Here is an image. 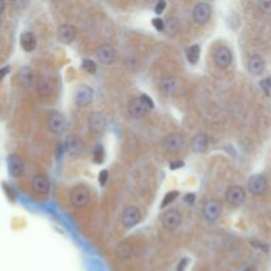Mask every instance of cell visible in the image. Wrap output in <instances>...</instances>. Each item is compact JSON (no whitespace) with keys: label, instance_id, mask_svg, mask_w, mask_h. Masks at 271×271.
<instances>
[{"label":"cell","instance_id":"ac0fdd59","mask_svg":"<svg viewBox=\"0 0 271 271\" xmlns=\"http://www.w3.org/2000/svg\"><path fill=\"white\" fill-rule=\"evenodd\" d=\"M129 113L133 118H143L147 113V107L141 103L140 98H131L129 102Z\"/></svg>","mask_w":271,"mask_h":271},{"label":"cell","instance_id":"7c38bea8","mask_svg":"<svg viewBox=\"0 0 271 271\" xmlns=\"http://www.w3.org/2000/svg\"><path fill=\"white\" fill-rule=\"evenodd\" d=\"M94 97V91L89 86H79L74 93V102L81 107H85L90 105Z\"/></svg>","mask_w":271,"mask_h":271},{"label":"cell","instance_id":"d6a6232c","mask_svg":"<svg viewBox=\"0 0 271 271\" xmlns=\"http://www.w3.org/2000/svg\"><path fill=\"white\" fill-rule=\"evenodd\" d=\"M152 25L153 28H156L157 31L163 32L164 31V21L161 19H159V17H156V19H152Z\"/></svg>","mask_w":271,"mask_h":271},{"label":"cell","instance_id":"8fae6325","mask_svg":"<svg viewBox=\"0 0 271 271\" xmlns=\"http://www.w3.org/2000/svg\"><path fill=\"white\" fill-rule=\"evenodd\" d=\"M7 167H8V172H9V175H11L12 177H19L23 175L24 161L19 155H16V153L8 155Z\"/></svg>","mask_w":271,"mask_h":271},{"label":"cell","instance_id":"484cf974","mask_svg":"<svg viewBox=\"0 0 271 271\" xmlns=\"http://www.w3.org/2000/svg\"><path fill=\"white\" fill-rule=\"evenodd\" d=\"M82 69L89 74H94L95 71H97V64L93 61V60H83L82 61Z\"/></svg>","mask_w":271,"mask_h":271},{"label":"cell","instance_id":"e0dca14e","mask_svg":"<svg viewBox=\"0 0 271 271\" xmlns=\"http://www.w3.org/2000/svg\"><path fill=\"white\" fill-rule=\"evenodd\" d=\"M64 147L70 155L77 156L83 151V141L78 136H69L64 143Z\"/></svg>","mask_w":271,"mask_h":271},{"label":"cell","instance_id":"f546056e","mask_svg":"<svg viewBox=\"0 0 271 271\" xmlns=\"http://www.w3.org/2000/svg\"><path fill=\"white\" fill-rule=\"evenodd\" d=\"M258 7L264 13H268V15H271V1H260L258 3Z\"/></svg>","mask_w":271,"mask_h":271},{"label":"cell","instance_id":"cb8c5ba5","mask_svg":"<svg viewBox=\"0 0 271 271\" xmlns=\"http://www.w3.org/2000/svg\"><path fill=\"white\" fill-rule=\"evenodd\" d=\"M20 79H21V82H23L25 86H31L32 81H33V75H32L31 69L24 68L23 70H21V74H20Z\"/></svg>","mask_w":271,"mask_h":271},{"label":"cell","instance_id":"44dd1931","mask_svg":"<svg viewBox=\"0 0 271 271\" xmlns=\"http://www.w3.org/2000/svg\"><path fill=\"white\" fill-rule=\"evenodd\" d=\"M177 89V81L175 78H171V77H168V78H163L159 82V90H160V93L163 95H165V97H168V95H171L172 93H175Z\"/></svg>","mask_w":271,"mask_h":271},{"label":"cell","instance_id":"3957f363","mask_svg":"<svg viewBox=\"0 0 271 271\" xmlns=\"http://www.w3.org/2000/svg\"><path fill=\"white\" fill-rule=\"evenodd\" d=\"M210 16H212V7L208 3H199L193 8L192 17L195 23L204 25L208 23Z\"/></svg>","mask_w":271,"mask_h":271},{"label":"cell","instance_id":"60d3db41","mask_svg":"<svg viewBox=\"0 0 271 271\" xmlns=\"http://www.w3.org/2000/svg\"><path fill=\"white\" fill-rule=\"evenodd\" d=\"M245 271H254V269L249 268V269H246V270H245Z\"/></svg>","mask_w":271,"mask_h":271},{"label":"cell","instance_id":"e575fe53","mask_svg":"<svg viewBox=\"0 0 271 271\" xmlns=\"http://www.w3.org/2000/svg\"><path fill=\"white\" fill-rule=\"evenodd\" d=\"M165 7H167V3H165L164 0H161V1L156 3V5H155V12H156L157 15H161L163 11L165 9Z\"/></svg>","mask_w":271,"mask_h":271},{"label":"cell","instance_id":"f1b7e54d","mask_svg":"<svg viewBox=\"0 0 271 271\" xmlns=\"http://www.w3.org/2000/svg\"><path fill=\"white\" fill-rule=\"evenodd\" d=\"M261 87H262V90H264L265 95L270 97L271 95V78L262 79V81H261Z\"/></svg>","mask_w":271,"mask_h":271},{"label":"cell","instance_id":"52a82bcc","mask_svg":"<svg viewBox=\"0 0 271 271\" xmlns=\"http://www.w3.org/2000/svg\"><path fill=\"white\" fill-rule=\"evenodd\" d=\"M248 188L253 195L262 196L268 191V180L262 175H253L248 181Z\"/></svg>","mask_w":271,"mask_h":271},{"label":"cell","instance_id":"5bb4252c","mask_svg":"<svg viewBox=\"0 0 271 271\" xmlns=\"http://www.w3.org/2000/svg\"><path fill=\"white\" fill-rule=\"evenodd\" d=\"M75 36H77V29L74 25H70V24H63L57 29V39L60 43L71 44L74 41Z\"/></svg>","mask_w":271,"mask_h":271},{"label":"cell","instance_id":"83f0119b","mask_svg":"<svg viewBox=\"0 0 271 271\" xmlns=\"http://www.w3.org/2000/svg\"><path fill=\"white\" fill-rule=\"evenodd\" d=\"M177 28H179V23H177V20L175 19H169L168 21H167V24H165L164 21V31H167L171 35V33H175V32H177ZM165 32V33H167Z\"/></svg>","mask_w":271,"mask_h":271},{"label":"cell","instance_id":"9a60e30c","mask_svg":"<svg viewBox=\"0 0 271 271\" xmlns=\"http://www.w3.org/2000/svg\"><path fill=\"white\" fill-rule=\"evenodd\" d=\"M32 189L35 191L36 193H40V195H47L51 189V184H49V180L45 175H35L32 177Z\"/></svg>","mask_w":271,"mask_h":271},{"label":"cell","instance_id":"b9f144b4","mask_svg":"<svg viewBox=\"0 0 271 271\" xmlns=\"http://www.w3.org/2000/svg\"><path fill=\"white\" fill-rule=\"evenodd\" d=\"M0 27H1V20H0Z\"/></svg>","mask_w":271,"mask_h":271},{"label":"cell","instance_id":"7402d4cb","mask_svg":"<svg viewBox=\"0 0 271 271\" xmlns=\"http://www.w3.org/2000/svg\"><path fill=\"white\" fill-rule=\"evenodd\" d=\"M206 147H208V136L205 134H197L191 141V148H192L193 152H204Z\"/></svg>","mask_w":271,"mask_h":271},{"label":"cell","instance_id":"6da1fadb","mask_svg":"<svg viewBox=\"0 0 271 271\" xmlns=\"http://www.w3.org/2000/svg\"><path fill=\"white\" fill-rule=\"evenodd\" d=\"M71 204L74 205L75 208H85L89 205L90 203V192H89V189L86 187H82V185H79V187H75L73 191H71Z\"/></svg>","mask_w":271,"mask_h":271},{"label":"cell","instance_id":"1f68e13d","mask_svg":"<svg viewBox=\"0 0 271 271\" xmlns=\"http://www.w3.org/2000/svg\"><path fill=\"white\" fill-rule=\"evenodd\" d=\"M139 98H140L141 103H143V105H144V106L147 107V110H148V109H153V102H152V99L149 98L148 95L141 94L140 97H139Z\"/></svg>","mask_w":271,"mask_h":271},{"label":"cell","instance_id":"d4e9b609","mask_svg":"<svg viewBox=\"0 0 271 271\" xmlns=\"http://www.w3.org/2000/svg\"><path fill=\"white\" fill-rule=\"evenodd\" d=\"M93 160L97 164H101L105 160V151H103V147L101 144H98L93 151Z\"/></svg>","mask_w":271,"mask_h":271},{"label":"cell","instance_id":"2e32d148","mask_svg":"<svg viewBox=\"0 0 271 271\" xmlns=\"http://www.w3.org/2000/svg\"><path fill=\"white\" fill-rule=\"evenodd\" d=\"M106 119L101 113H94V114L90 115L89 118V127H90L91 131H94L97 134H101L103 131L106 130Z\"/></svg>","mask_w":271,"mask_h":271},{"label":"cell","instance_id":"ffe728a7","mask_svg":"<svg viewBox=\"0 0 271 271\" xmlns=\"http://www.w3.org/2000/svg\"><path fill=\"white\" fill-rule=\"evenodd\" d=\"M20 44H21V48L24 51L32 52L35 51L36 47H37V40L32 32H24L23 35L20 36Z\"/></svg>","mask_w":271,"mask_h":271},{"label":"cell","instance_id":"7a4b0ae2","mask_svg":"<svg viewBox=\"0 0 271 271\" xmlns=\"http://www.w3.org/2000/svg\"><path fill=\"white\" fill-rule=\"evenodd\" d=\"M141 220V212L140 209L135 206V205H130L125 209V212L122 214V224L125 228H134L135 225H137Z\"/></svg>","mask_w":271,"mask_h":271},{"label":"cell","instance_id":"74e56055","mask_svg":"<svg viewBox=\"0 0 271 271\" xmlns=\"http://www.w3.org/2000/svg\"><path fill=\"white\" fill-rule=\"evenodd\" d=\"M195 200H196V197H195V195H193V193H188V195H185V197H184L185 204L192 205L193 203H195Z\"/></svg>","mask_w":271,"mask_h":271},{"label":"cell","instance_id":"f35d334b","mask_svg":"<svg viewBox=\"0 0 271 271\" xmlns=\"http://www.w3.org/2000/svg\"><path fill=\"white\" fill-rule=\"evenodd\" d=\"M8 73H9V67L1 68V69H0V81H1V79H3Z\"/></svg>","mask_w":271,"mask_h":271},{"label":"cell","instance_id":"ab89813d","mask_svg":"<svg viewBox=\"0 0 271 271\" xmlns=\"http://www.w3.org/2000/svg\"><path fill=\"white\" fill-rule=\"evenodd\" d=\"M4 9H5V3H4L3 0H0V15L3 13Z\"/></svg>","mask_w":271,"mask_h":271},{"label":"cell","instance_id":"277c9868","mask_svg":"<svg viewBox=\"0 0 271 271\" xmlns=\"http://www.w3.org/2000/svg\"><path fill=\"white\" fill-rule=\"evenodd\" d=\"M226 201H228V204H230L234 208H238L241 205L244 204L245 200H246V193L241 187L238 185H233L230 188L226 191Z\"/></svg>","mask_w":271,"mask_h":271},{"label":"cell","instance_id":"30bf717a","mask_svg":"<svg viewBox=\"0 0 271 271\" xmlns=\"http://www.w3.org/2000/svg\"><path fill=\"white\" fill-rule=\"evenodd\" d=\"M48 129L56 135L63 134L67 130V119L60 113H53L48 119Z\"/></svg>","mask_w":271,"mask_h":271},{"label":"cell","instance_id":"5b68a950","mask_svg":"<svg viewBox=\"0 0 271 271\" xmlns=\"http://www.w3.org/2000/svg\"><path fill=\"white\" fill-rule=\"evenodd\" d=\"M203 216L208 222H216L221 216V205L218 201L209 200L203 206Z\"/></svg>","mask_w":271,"mask_h":271},{"label":"cell","instance_id":"d590c367","mask_svg":"<svg viewBox=\"0 0 271 271\" xmlns=\"http://www.w3.org/2000/svg\"><path fill=\"white\" fill-rule=\"evenodd\" d=\"M181 167H184V161L175 160V161H171V163H169V168L172 169V171L181 168Z\"/></svg>","mask_w":271,"mask_h":271},{"label":"cell","instance_id":"4dcf8cb0","mask_svg":"<svg viewBox=\"0 0 271 271\" xmlns=\"http://www.w3.org/2000/svg\"><path fill=\"white\" fill-rule=\"evenodd\" d=\"M107 179H109V171H107V169H103V171L99 172V176H98L99 185H101V187H105L107 183Z\"/></svg>","mask_w":271,"mask_h":271},{"label":"cell","instance_id":"8d00e7d4","mask_svg":"<svg viewBox=\"0 0 271 271\" xmlns=\"http://www.w3.org/2000/svg\"><path fill=\"white\" fill-rule=\"evenodd\" d=\"M187 265H188V258H183V260L179 262L177 265L176 271H185V268H187Z\"/></svg>","mask_w":271,"mask_h":271},{"label":"cell","instance_id":"d6986e66","mask_svg":"<svg viewBox=\"0 0 271 271\" xmlns=\"http://www.w3.org/2000/svg\"><path fill=\"white\" fill-rule=\"evenodd\" d=\"M248 70L253 75H261L265 70V61L264 59L258 55L252 56L248 61Z\"/></svg>","mask_w":271,"mask_h":271},{"label":"cell","instance_id":"8992f818","mask_svg":"<svg viewBox=\"0 0 271 271\" xmlns=\"http://www.w3.org/2000/svg\"><path fill=\"white\" fill-rule=\"evenodd\" d=\"M161 224L167 230H175L180 226L181 214L177 209H169L161 216Z\"/></svg>","mask_w":271,"mask_h":271},{"label":"cell","instance_id":"9c48e42d","mask_svg":"<svg viewBox=\"0 0 271 271\" xmlns=\"http://www.w3.org/2000/svg\"><path fill=\"white\" fill-rule=\"evenodd\" d=\"M163 145L167 149V152H179L183 148V145H184V137L179 133H172V134L167 135L164 137Z\"/></svg>","mask_w":271,"mask_h":271},{"label":"cell","instance_id":"ba28073f","mask_svg":"<svg viewBox=\"0 0 271 271\" xmlns=\"http://www.w3.org/2000/svg\"><path fill=\"white\" fill-rule=\"evenodd\" d=\"M115 56H117L115 48L109 45V44L101 45V47L95 51V57H97V60H98L101 64H103V65H111V64L114 63Z\"/></svg>","mask_w":271,"mask_h":271},{"label":"cell","instance_id":"836d02e7","mask_svg":"<svg viewBox=\"0 0 271 271\" xmlns=\"http://www.w3.org/2000/svg\"><path fill=\"white\" fill-rule=\"evenodd\" d=\"M250 242H252V245L254 246V248L261 249V250H264V252H269V245L264 244V242H260V241H256V240L250 241Z\"/></svg>","mask_w":271,"mask_h":271},{"label":"cell","instance_id":"603a6c76","mask_svg":"<svg viewBox=\"0 0 271 271\" xmlns=\"http://www.w3.org/2000/svg\"><path fill=\"white\" fill-rule=\"evenodd\" d=\"M185 56H187V60L189 61V64L195 65L200 60V47L199 45H191L185 51Z\"/></svg>","mask_w":271,"mask_h":271},{"label":"cell","instance_id":"4316f807","mask_svg":"<svg viewBox=\"0 0 271 271\" xmlns=\"http://www.w3.org/2000/svg\"><path fill=\"white\" fill-rule=\"evenodd\" d=\"M177 197H179V192L177 191H171V192H168L167 195L164 196V199H163V203H161V208H165L167 205H169L171 203H173V201L176 200Z\"/></svg>","mask_w":271,"mask_h":271},{"label":"cell","instance_id":"4fadbf2b","mask_svg":"<svg viewBox=\"0 0 271 271\" xmlns=\"http://www.w3.org/2000/svg\"><path fill=\"white\" fill-rule=\"evenodd\" d=\"M213 59H214V64H216L217 67L221 68V69H226V68L230 67V64L233 61L232 51L226 47L218 48Z\"/></svg>","mask_w":271,"mask_h":271}]
</instances>
